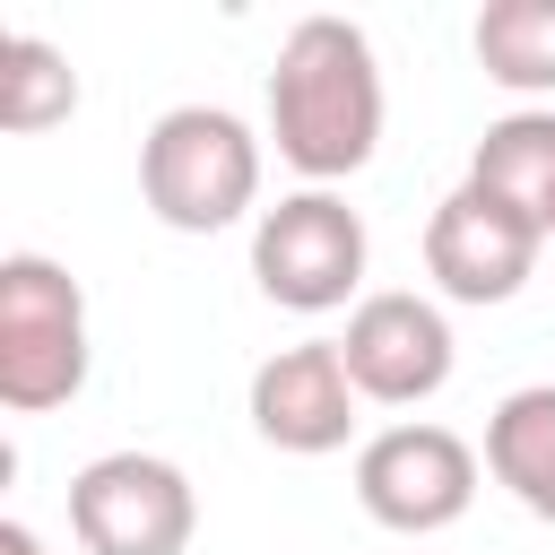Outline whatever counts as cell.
Returning a JSON list of instances; mask_svg holds the SVG:
<instances>
[{
    "mask_svg": "<svg viewBox=\"0 0 555 555\" xmlns=\"http://www.w3.org/2000/svg\"><path fill=\"white\" fill-rule=\"evenodd\" d=\"M69 529L87 555H182L199 529V494L156 451H104L69 477Z\"/></svg>",
    "mask_w": 555,
    "mask_h": 555,
    "instance_id": "5b68a950",
    "label": "cell"
},
{
    "mask_svg": "<svg viewBox=\"0 0 555 555\" xmlns=\"http://www.w3.org/2000/svg\"><path fill=\"white\" fill-rule=\"evenodd\" d=\"M477 69L512 95H555V0L477 9Z\"/></svg>",
    "mask_w": 555,
    "mask_h": 555,
    "instance_id": "7c38bea8",
    "label": "cell"
},
{
    "mask_svg": "<svg viewBox=\"0 0 555 555\" xmlns=\"http://www.w3.org/2000/svg\"><path fill=\"white\" fill-rule=\"evenodd\" d=\"M269 139L312 191L373 165V147H382V61H373V35L356 17H304L278 43Z\"/></svg>",
    "mask_w": 555,
    "mask_h": 555,
    "instance_id": "6da1fadb",
    "label": "cell"
},
{
    "mask_svg": "<svg viewBox=\"0 0 555 555\" xmlns=\"http://www.w3.org/2000/svg\"><path fill=\"white\" fill-rule=\"evenodd\" d=\"M356 503L399 538H434L477 503V451L451 425H382L356 451Z\"/></svg>",
    "mask_w": 555,
    "mask_h": 555,
    "instance_id": "8992f818",
    "label": "cell"
},
{
    "mask_svg": "<svg viewBox=\"0 0 555 555\" xmlns=\"http://www.w3.org/2000/svg\"><path fill=\"white\" fill-rule=\"evenodd\" d=\"M538 251H546V234H538L520 208L486 199L477 182H460V191L425 217V269H434V286H442L451 304H512V295L529 286Z\"/></svg>",
    "mask_w": 555,
    "mask_h": 555,
    "instance_id": "ba28073f",
    "label": "cell"
},
{
    "mask_svg": "<svg viewBox=\"0 0 555 555\" xmlns=\"http://www.w3.org/2000/svg\"><path fill=\"white\" fill-rule=\"evenodd\" d=\"M468 182L486 191V199H503V208H520L538 234H555V113H503L486 139H477V156H468Z\"/></svg>",
    "mask_w": 555,
    "mask_h": 555,
    "instance_id": "30bf717a",
    "label": "cell"
},
{
    "mask_svg": "<svg viewBox=\"0 0 555 555\" xmlns=\"http://www.w3.org/2000/svg\"><path fill=\"white\" fill-rule=\"evenodd\" d=\"M0 555H52V546H43L26 520H0Z\"/></svg>",
    "mask_w": 555,
    "mask_h": 555,
    "instance_id": "5bb4252c",
    "label": "cell"
},
{
    "mask_svg": "<svg viewBox=\"0 0 555 555\" xmlns=\"http://www.w3.org/2000/svg\"><path fill=\"white\" fill-rule=\"evenodd\" d=\"M78 113V69L61 43L43 35H0V121L26 139V130H52Z\"/></svg>",
    "mask_w": 555,
    "mask_h": 555,
    "instance_id": "4fadbf2b",
    "label": "cell"
},
{
    "mask_svg": "<svg viewBox=\"0 0 555 555\" xmlns=\"http://www.w3.org/2000/svg\"><path fill=\"white\" fill-rule=\"evenodd\" d=\"M338 356H347L356 399H373V408H416V399H434V390L451 382L460 338H451L442 304H425V295H399V286H390V295H364V304L347 312Z\"/></svg>",
    "mask_w": 555,
    "mask_h": 555,
    "instance_id": "52a82bcc",
    "label": "cell"
},
{
    "mask_svg": "<svg viewBox=\"0 0 555 555\" xmlns=\"http://www.w3.org/2000/svg\"><path fill=\"white\" fill-rule=\"evenodd\" d=\"M486 468L520 512L555 529V382H529L486 416Z\"/></svg>",
    "mask_w": 555,
    "mask_h": 555,
    "instance_id": "8fae6325",
    "label": "cell"
},
{
    "mask_svg": "<svg viewBox=\"0 0 555 555\" xmlns=\"http://www.w3.org/2000/svg\"><path fill=\"white\" fill-rule=\"evenodd\" d=\"M251 278L286 312H338L364 286V217L338 191H286L251 225Z\"/></svg>",
    "mask_w": 555,
    "mask_h": 555,
    "instance_id": "277c9868",
    "label": "cell"
},
{
    "mask_svg": "<svg viewBox=\"0 0 555 555\" xmlns=\"http://www.w3.org/2000/svg\"><path fill=\"white\" fill-rule=\"evenodd\" d=\"M139 191H147L156 225H173V234H217V225L251 217V199H260L251 121H234L225 104L156 113V130L139 139Z\"/></svg>",
    "mask_w": 555,
    "mask_h": 555,
    "instance_id": "7a4b0ae2",
    "label": "cell"
},
{
    "mask_svg": "<svg viewBox=\"0 0 555 555\" xmlns=\"http://www.w3.org/2000/svg\"><path fill=\"white\" fill-rule=\"evenodd\" d=\"M87 390V295L61 260L9 251L0 260V399L43 416Z\"/></svg>",
    "mask_w": 555,
    "mask_h": 555,
    "instance_id": "3957f363",
    "label": "cell"
},
{
    "mask_svg": "<svg viewBox=\"0 0 555 555\" xmlns=\"http://www.w3.org/2000/svg\"><path fill=\"white\" fill-rule=\"evenodd\" d=\"M251 434H260L269 451H295V460L347 451V434H356V382H347L338 338L278 347V356L251 373Z\"/></svg>",
    "mask_w": 555,
    "mask_h": 555,
    "instance_id": "9c48e42d",
    "label": "cell"
}]
</instances>
